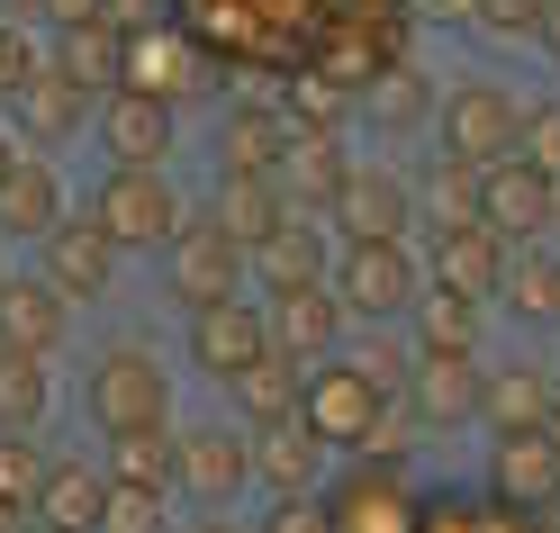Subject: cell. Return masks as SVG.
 Masks as SVG:
<instances>
[{
	"label": "cell",
	"instance_id": "6da1fadb",
	"mask_svg": "<svg viewBox=\"0 0 560 533\" xmlns=\"http://www.w3.org/2000/svg\"><path fill=\"white\" fill-rule=\"evenodd\" d=\"M326 290L343 299L353 326H407V308L425 299V263H416L407 235H380V244H343Z\"/></svg>",
	"mask_w": 560,
	"mask_h": 533
},
{
	"label": "cell",
	"instance_id": "7a4b0ae2",
	"mask_svg": "<svg viewBox=\"0 0 560 533\" xmlns=\"http://www.w3.org/2000/svg\"><path fill=\"white\" fill-rule=\"evenodd\" d=\"M380 389L343 362V352H326V362H307L299 371V425L317 434L326 452H371V434H380Z\"/></svg>",
	"mask_w": 560,
	"mask_h": 533
},
{
	"label": "cell",
	"instance_id": "3957f363",
	"mask_svg": "<svg viewBox=\"0 0 560 533\" xmlns=\"http://www.w3.org/2000/svg\"><path fill=\"white\" fill-rule=\"evenodd\" d=\"M515 127H524V100L506 82H452L434 100V136H443V154L452 163H506L515 154Z\"/></svg>",
	"mask_w": 560,
	"mask_h": 533
},
{
	"label": "cell",
	"instance_id": "277c9868",
	"mask_svg": "<svg viewBox=\"0 0 560 533\" xmlns=\"http://www.w3.org/2000/svg\"><path fill=\"white\" fill-rule=\"evenodd\" d=\"M91 425L100 434H127V425H172V371L145 344H109L91 362Z\"/></svg>",
	"mask_w": 560,
	"mask_h": 533
},
{
	"label": "cell",
	"instance_id": "5b68a950",
	"mask_svg": "<svg viewBox=\"0 0 560 533\" xmlns=\"http://www.w3.org/2000/svg\"><path fill=\"white\" fill-rule=\"evenodd\" d=\"M91 218H100V235H109L118 254H163L172 227H182V199H172L163 172H127V163H109V182L91 190Z\"/></svg>",
	"mask_w": 560,
	"mask_h": 533
},
{
	"label": "cell",
	"instance_id": "8992f818",
	"mask_svg": "<svg viewBox=\"0 0 560 533\" xmlns=\"http://www.w3.org/2000/svg\"><path fill=\"white\" fill-rule=\"evenodd\" d=\"M163 271H172V299H182V308H218V299L244 290V244L218 227V208H199V218L172 227Z\"/></svg>",
	"mask_w": 560,
	"mask_h": 533
},
{
	"label": "cell",
	"instance_id": "52a82bcc",
	"mask_svg": "<svg viewBox=\"0 0 560 533\" xmlns=\"http://www.w3.org/2000/svg\"><path fill=\"white\" fill-rule=\"evenodd\" d=\"M326 227H343V244H380V235H407L416 227V182L389 163H353L343 190L326 199Z\"/></svg>",
	"mask_w": 560,
	"mask_h": 533
},
{
	"label": "cell",
	"instance_id": "ba28073f",
	"mask_svg": "<svg viewBox=\"0 0 560 533\" xmlns=\"http://www.w3.org/2000/svg\"><path fill=\"white\" fill-rule=\"evenodd\" d=\"M37 254H46V271H37V280H55L63 299H100V290L118 280V244L100 235V218H91V208H82V218L63 208V218L37 235Z\"/></svg>",
	"mask_w": 560,
	"mask_h": 533
},
{
	"label": "cell",
	"instance_id": "9c48e42d",
	"mask_svg": "<svg viewBox=\"0 0 560 533\" xmlns=\"http://www.w3.org/2000/svg\"><path fill=\"white\" fill-rule=\"evenodd\" d=\"M551 190H560V182H542L524 154L488 163V172H479V227L506 235V244H534V235H551Z\"/></svg>",
	"mask_w": 560,
	"mask_h": 533
},
{
	"label": "cell",
	"instance_id": "30bf717a",
	"mask_svg": "<svg viewBox=\"0 0 560 533\" xmlns=\"http://www.w3.org/2000/svg\"><path fill=\"white\" fill-rule=\"evenodd\" d=\"M271 352V326H262V308L254 299H218V308H190V362L208 371V380H235L244 362H262Z\"/></svg>",
	"mask_w": 560,
	"mask_h": 533
},
{
	"label": "cell",
	"instance_id": "8fae6325",
	"mask_svg": "<svg viewBox=\"0 0 560 533\" xmlns=\"http://www.w3.org/2000/svg\"><path fill=\"white\" fill-rule=\"evenodd\" d=\"M262 326H271V352H290V362H326V352H343V299L326 290V280H307V290H280L262 308Z\"/></svg>",
	"mask_w": 560,
	"mask_h": 533
},
{
	"label": "cell",
	"instance_id": "7c38bea8",
	"mask_svg": "<svg viewBox=\"0 0 560 533\" xmlns=\"http://www.w3.org/2000/svg\"><path fill=\"white\" fill-rule=\"evenodd\" d=\"M100 146H109V163H127V172H163V154H172V100L118 82L109 100H100Z\"/></svg>",
	"mask_w": 560,
	"mask_h": 533
},
{
	"label": "cell",
	"instance_id": "4fadbf2b",
	"mask_svg": "<svg viewBox=\"0 0 560 533\" xmlns=\"http://www.w3.org/2000/svg\"><path fill=\"white\" fill-rule=\"evenodd\" d=\"M398 407L416 425H462L479 407V352H416L398 380Z\"/></svg>",
	"mask_w": 560,
	"mask_h": 533
},
{
	"label": "cell",
	"instance_id": "5bb4252c",
	"mask_svg": "<svg viewBox=\"0 0 560 533\" xmlns=\"http://www.w3.org/2000/svg\"><path fill=\"white\" fill-rule=\"evenodd\" d=\"M425 280L434 290H462V299H498V280H506V235H488L479 218L470 227H434V254H425Z\"/></svg>",
	"mask_w": 560,
	"mask_h": 533
},
{
	"label": "cell",
	"instance_id": "9a60e30c",
	"mask_svg": "<svg viewBox=\"0 0 560 533\" xmlns=\"http://www.w3.org/2000/svg\"><path fill=\"white\" fill-rule=\"evenodd\" d=\"M551 407H560V389H551V371H534V362H515V371H479V425L488 434H542L551 425Z\"/></svg>",
	"mask_w": 560,
	"mask_h": 533
},
{
	"label": "cell",
	"instance_id": "2e32d148",
	"mask_svg": "<svg viewBox=\"0 0 560 533\" xmlns=\"http://www.w3.org/2000/svg\"><path fill=\"white\" fill-rule=\"evenodd\" d=\"M118 82H127V91H154V100H190V91H208V63H199L182 37H163V27L145 19V27H127Z\"/></svg>",
	"mask_w": 560,
	"mask_h": 533
},
{
	"label": "cell",
	"instance_id": "e0dca14e",
	"mask_svg": "<svg viewBox=\"0 0 560 533\" xmlns=\"http://www.w3.org/2000/svg\"><path fill=\"white\" fill-rule=\"evenodd\" d=\"M326 271H335V263H326V227H307L299 208L254 244V254H244V280H262L271 299H280V290H307V280H326Z\"/></svg>",
	"mask_w": 560,
	"mask_h": 533
},
{
	"label": "cell",
	"instance_id": "ac0fdd59",
	"mask_svg": "<svg viewBox=\"0 0 560 533\" xmlns=\"http://www.w3.org/2000/svg\"><path fill=\"white\" fill-rule=\"evenodd\" d=\"M254 479V434H235V425H199L182 434V488L199 507H226V497Z\"/></svg>",
	"mask_w": 560,
	"mask_h": 533
},
{
	"label": "cell",
	"instance_id": "d6986e66",
	"mask_svg": "<svg viewBox=\"0 0 560 533\" xmlns=\"http://www.w3.org/2000/svg\"><path fill=\"white\" fill-rule=\"evenodd\" d=\"M63 335H73V299L55 290V280H0V344L19 352H63Z\"/></svg>",
	"mask_w": 560,
	"mask_h": 533
},
{
	"label": "cell",
	"instance_id": "ffe728a7",
	"mask_svg": "<svg viewBox=\"0 0 560 533\" xmlns=\"http://www.w3.org/2000/svg\"><path fill=\"white\" fill-rule=\"evenodd\" d=\"M488 488H498V507H560V452L551 434H506L488 452Z\"/></svg>",
	"mask_w": 560,
	"mask_h": 533
},
{
	"label": "cell",
	"instance_id": "44dd1931",
	"mask_svg": "<svg viewBox=\"0 0 560 533\" xmlns=\"http://www.w3.org/2000/svg\"><path fill=\"white\" fill-rule=\"evenodd\" d=\"M10 100H19V136L27 146H73V136L91 127V91L73 73H55V63H37V82L10 91Z\"/></svg>",
	"mask_w": 560,
	"mask_h": 533
},
{
	"label": "cell",
	"instance_id": "7402d4cb",
	"mask_svg": "<svg viewBox=\"0 0 560 533\" xmlns=\"http://www.w3.org/2000/svg\"><path fill=\"white\" fill-rule=\"evenodd\" d=\"M254 479H262L271 497H317V479H326V443L307 434L299 416H290V425H262V434H254Z\"/></svg>",
	"mask_w": 560,
	"mask_h": 533
},
{
	"label": "cell",
	"instance_id": "603a6c76",
	"mask_svg": "<svg viewBox=\"0 0 560 533\" xmlns=\"http://www.w3.org/2000/svg\"><path fill=\"white\" fill-rule=\"evenodd\" d=\"M343 172H353V163H343L335 127H290V146H280V190H290V208L307 199L326 218V199L343 190Z\"/></svg>",
	"mask_w": 560,
	"mask_h": 533
},
{
	"label": "cell",
	"instance_id": "cb8c5ba5",
	"mask_svg": "<svg viewBox=\"0 0 560 533\" xmlns=\"http://www.w3.org/2000/svg\"><path fill=\"white\" fill-rule=\"evenodd\" d=\"M498 299L534 326H560V235H534V244H506V280Z\"/></svg>",
	"mask_w": 560,
	"mask_h": 533
},
{
	"label": "cell",
	"instance_id": "d4e9b609",
	"mask_svg": "<svg viewBox=\"0 0 560 533\" xmlns=\"http://www.w3.org/2000/svg\"><path fill=\"white\" fill-rule=\"evenodd\" d=\"M109 479L172 497L182 488V434H172V425H127V434H109Z\"/></svg>",
	"mask_w": 560,
	"mask_h": 533
},
{
	"label": "cell",
	"instance_id": "484cf974",
	"mask_svg": "<svg viewBox=\"0 0 560 533\" xmlns=\"http://www.w3.org/2000/svg\"><path fill=\"white\" fill-rule=\"evenodd\" d=\"M280 218H290V190H280L271 172H218V227L244 244V254H254Z\"/></svg>",
	"mask_w": 560,
	"mask_h": 533
},
{
	"label": "cell",
	"instance_id": "4316f807",
	"mask_svg": "<svg viewBox=\"0 0 560 533\" xmlns=\"http://www.w3.org/2000/svg\"><path fill=\"white\" fill-rule=\"evenodd\" d=\"M299 371H307V362H290V352H262V362H244V371L226 380L235 416L254 425V434H262V425H290V416H299Z\"/></svg>",
	"mask_w": 560,
	"mask_h": 533
},
{
	"label": "cell",
	"instance_id": "83f0119b",
	"mask_svg": "<svg viewBox=\"0 0 560 533\" xmlns=\"http://www.w3.org/2000/svg\"><path fill=\"white\" fill-rule=\"evenodd\" d=\"M100 497H109V471H91V461H46V488H37V524L55 533H91L100 524Z\"/></svg>",
	"mask_w": 560,
	"mask_h": 533
},
{
	"label": "cell",
	"instance_id": "f1b7e54d",
	"mask_svg": "<svg viewBox=\"0 0 560 533\" xmlns=\"http://www.w3.org/2000/svg\"><path fill=\"white\" fill-rule=\"evenodd\" d=\"M55 218H63V182H55V163H46V154H19V163H10V182H0V227L37 244Z\"/></svg>",
	"mask_w": 560,
	"mask_h": 533
},
{
	"label": "cell",
	"instance_id": "f546056e",
	"mask_svg": "<svg viewBox=\"0 0 560 533\" xmlns=\"http://www.w3.org/2000/svg\"><path fill=\"white\" fill-rule=\"evenodd\" d=\"M280 146H290V118L262 109V100H244V109L218 127V172H271L280 182Z\"/></svg>",
	"mask_w": 560,
	"mask_h": 533
},
{
	"label": "cell",
	"instance_id": "4dcf8cb0",
	"mask_svg": "<svg viewBox=\"0 0 560 533\" xmlns=\"http://www.w3.org/2000/svg\"><path fill=\"white\" fill-rule=\"evenodd\" d=\"M118 55H127V27H118V19H91V27H55V55H46V63H55V73H73L82 91H91V82L118 91Z\"/></svg>",
	"mask_w": 560,
	"mask_h": 533
},
{
	"label": "cell",
	"instance_id": "1f68e13d",
	"mask_svg": "<svg viewBox=\"0 0 560 533\" xmlns=\"http://www.w3.org/2000/svg\"><path fill=\"white\" fill-rule=\"evenodd\" d=\"M46 398H55V371H46V352H19V344H0V434H37Z\"/></svg>",
	"mask_w": 560,
	"mask_h": 533
},
{
	"label": "cell",
	"instance_id": "d6a6232c",
	"mask_svg": "<svg viewBox=\"0 0 560 533\" xmlns=\"http://www.w3.org/2000/svg\"><path fill=\"white\" fill-rule=\"evenodd\" d=\"M407 326H416V352H479V299L425 280V299L407 308Z\"/></svg>",
	"mask_w": 560,
	"mask_h": 533
},
{
	"label": "cell",
	"instance_id": "836d02e7",
	"mask_svg": "<svg viewBox=\"0 0 560 533\" xmlns=\"http://www.w3.org/2000/svg\"><path fill=\"white\" fill-rule=\"evenodd\" d=\"M326 515H335V533H407V488H398V479H380V488L353 479Z\"/></svg>",
	"mask_w": 560,
	"mask_h": 533
},
{
	"label": "cell",
	"instance_id": "e575fe53",
	"mask_svg": "<svg viewBox=\"0 0 560 533\" xmlns=\"http://www.w3.org/2000/svg\"><path fill=\"white\" fill-rule=\"evenodd\" d=\"M434 82L416 73V63H389V73H380V91H371V109H380V127H416V118H434Z\"/></svg>",
	"mask_w": 560,
	"mask_h": 533
},
{
	"label": "cell",
	"instance_id": "d590c367",
	"mask_svg": "<svg viewBox=\"0 0 560 533\" xmlns=\"http://www.w3.org/2000/svg\"><path fill=\"white\" fill-rule=\"evenodd\" d=\"M515 154L542 172V182H560V91L551 100H524V127H515Z\"/></svg>",
	"mask_w": 560,
	"mask_h": 533
},
{
	"label": "cell",
	"instance_id": "8d00e7d4",
	"mask_svg": "<svg viewBox=\"0 0 560 533\" xmlns=\"http://www.w3.org/2000/svg\"><path fill=\"white\" fill-rule=\"evenodd\" d=\"M37 488H46V452L27 443V434H0V507H37Z\"/></svg>",
	"mask_w": 560,
	"mask_h": 533
},
{
	"label": "cell",
	"instance_id": "74e56055",
	"mask_svg": "<svg viewBox=\"0 0 560 533\" xmlns=\"http://www.w3.org/2000/svg\"><path fill=\"white\" fill-rule=\"evenodd\" d=\"M479 218V163L434 154V227H470Z\"/></svg>",
	"mask_w": 560,
	"mask_h": 533
},
{
	"label": "cell",
	"instance_id": "f35d334b",
	"mask_svg": "<svg viewBox=\"0 0 560 533\" xmlns=\"http://www.w3.org/2000/svg\"><path fill=\"white\" fill-rule=\"evenodd\" d=\"M91 533H163V497L109 479V497H100V524H91Z\"/></svg>",
	"mask_w": 560,
	"mask_h": 533
},
{
	"label": "cell",
	"instance_id": "ab89813d",
	"mask_svg": "<svg viewBox=\"0 0 560 533\" xmlns=\"http://www.w3.org/2000/svg\"><path fill=\"white\" fill-rule=\"evenodd\" d=\"M37 63H46V46H37V37H27V27H19V19H0V100H10V91H27V82H37Z\"/></svg>",
	"mask_w": 560,
	"mask_h": 533
},
{
	"label": "cell",
	"instance_id": "60d3db41",
	"mask_svg": "<svg viewBox=\"0 0 560 533\" xmlns=\"http://www.w3.org/2000/svg\"><path fill=\"white\" fill-rule=\"evenodd\" d=\"M551 0H470V19L488 27V37H534Z\"/></svg>",
	"mask_w": 560,
	"mask_h": 533
},
{
	"label": "cell",
	"instance_id": "b9f144b4",
	"mask_svg": "<svg viewBox=\"0 0 560 533\" xmlns=\"http://www.w3.org/2000/svg\"><path fill=\"white\" fill-rule=\"evenodd\" d=\"M262 533H335V515H326V497H280Z\"/></svg>",
	"mask_w": 560,
	"mask_h": 533
},
{
	"label": "cell",
	"instance_id": "7bdbcfd3",
	"mask_svg": "<svg viewBox=\"0 0 560 533\" xmlns=\"http://www.w3.org/2000/svg\"><path fill=\"white\" fill-rule=\"evenodd\" d=\"M109 19V0H46V27H91Z\"/></svg>",
	"mask_w": 560,
	"mask_h": 533
},
{
	"label": "cell",
	"instance_id": "ee69618b",
	"mask_svg": "<svg viewBox=\"0 0 560 533\" xmlns=\"http://www.w3.org/2000/svg\"><path fill=\"white\" fill-rule=\"evenodd\" d=\"M534 37H542V55L560 63V0H551V10H542V27H534Z\"/></svg>",
	"mask_w": 560,
	"mask_h": 533
},
{
	"label": "cell",
	"instance_id": "f6af8a7d",
	"mask_svg": "<svg viewBox=\"0 0 560 533\" xmlns=\"http://www.w3.org/2000/svg\"><path fill=\"white\" fill-rule=\"evenodd\" d=\"M0 19H19V27H37V19H46V0H0Z\"/></svg>",
	"mask_w": 560,
	"mask_h": 533
},
{
	"label": "cell",
	"instance_id": "bcb514c9",
	"mask_svg": "<svg viewBox=\"0 0 560 533\" xmlns=\"http://www.w3.org/2000/svg\"><path fill=\"white\" fill-rule=\"evenodd\" d=\"M10 163H19V136H10V127H0V182H10Z\"/></svg>",
	"mask_w": 560,
	"mask_h": 533
},
{
	"label": "cell",
	"instance_id": "7dc6e473",
	"mask_svg": "<svg viewBox=\"0 0 560 533\" xmlns=\"http://www.w3.org/2000/svg\"><path fill=\"white\" fill-rule=\"evenodd\" d=\"M0 533H27V524H19V507H0Z\"/></svg>",
	"mask_w": 560,
	"mask_h": 533
},
{
	"label": "cell",
	"instance_id": "c3c4849f",
	"mask_svg": "<svg viewBox=\"0 0 560 533\" xmlns=\"http://www.w3.org/2000/svg\"><path fill=\"white\" fill-rule=\"evenodd\" d=\"M190 533H235V524H226V515H208V524H190Z\"/></svg>",
	"mask_w": 560,
	"mask_h": 533
},
{
	"label": "cell",
	"instance_id": "681fc988",
	"mask_svg": "<svg viewBox=\"0 0 560 533\" xmlns=\"http://www.w3.org/2000/svg\"><path fill=\"white\" fill-rule=\"evenodd\" d=\"M542 434H551V452H560V407H551V425H542Z\"/></svg>",
	"mask_w": 560,
	"mask_h": 533
},
{
	"label": "cell",
	"instance_id": "f907efd6",
	"mask_svg": "<svg viewBox=\"0 0 560 533\" xmlns=\"http://www.w3.org/2000/svg\"><path fill=\"white\" fill-rule=\"evenodd\" d=\"M551 235H560V190H551Z\"/></svg>",
	"mask_w": 560,
	"mask_h": 533
},
{
	"label": "cell",
	"instance_id": "816d5d0a",
	"mask_svg": "<svg viewBox=\"0 0 560 533\" xmlns=\"http://www.w3.org/2000/svg\"><path fill=\"white\" fill-rule=\"evenodd\" d=\"M27 533H55V524H27Z\"/></svg>",
	"mask_w": 560,
	"mask_h": 533
},
{
	"label": "cell",
	"instance_id": "f5cc1de1",
	"mask_svg": "<svg viewBox=\"0 0 560 533\" xmlns=\"http://www.w3.org/2000/svg\"><path fill=\"white\" fill-rule=\"evenodd\" d=\"M0 280H10V271H0Z\"/></svg>",
	"mask_w": 560,
	"mask_h": 533
}]
</instances>
